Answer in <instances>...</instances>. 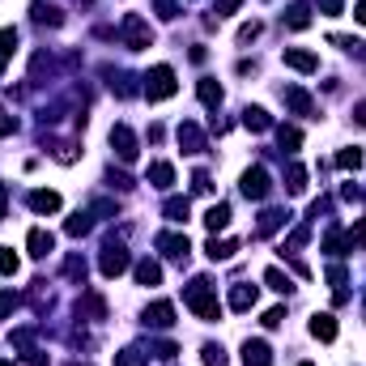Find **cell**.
I'll return each mask as SVG.
<instances>
[{
	"label": "cell",
	"instance_id": "4316f807",
	"mask_svg": "<svg viewBox=\"0 0 366 366\" xmlns=\"http://www.w3.org/2000/svg\"><path fill=\"white\" fill-rule=\"evenodd\" d=\"M277 145H281L286 153H294V149L302 145V132H298L294 124H281V128H277Z\"/></svg>",
	"mask_w": 366,
	"mask_h": 366
},
{
	"label": "cell",
	"instance_id": "3957f363",
	"mask_svg": "<svg viewBox=\"0 0 366 366\" xmlns=\"http://www.w3.org/2000/svg\"><path fill=\"white\" fill-rule=\"evenodd\" d=\"M128 247L120 243V239H107L102 243V255H98V273L102 277H120V273H128Z\"/></svg>",
	"mask_w": 366,
	"mask_h": 366
},
{
	"label": "cell",
	"instance_id": "7bdbcfd3",
	"mask_svg": "<svg viewBox=\"0 0 366 366\" xmlns=\"http://www.w3.org/2000/svg\"><path fill=\"white\" fill-rule=\"evenodd\" d=\"M239 5H243V0H218V17H230Z\"/></svg>",
	"mask_w": 366,
	"mask_h": 366
},
{
	"label": "cell",
	"instance_id": "d4e9b609",
	"mask_svg": "<svg viewBox=\"0 0 366 366\" xmlns=\"http://www.w3.org/2000/svg\"><path fill=\"white\" fill-rule=\"evenodd\" d=\"M255 307V286H234L230 290V311H251Z\"/></svg>",
	"mask_w": 366,
	"mask_h": 366
},
{
	"label": "cell",
	"instance_id": "8d00e7d4",
	"mask_svg": "<svg viewBox=\"0 0 366 366\" xmlns=\"http://www.w3.org/2000/svg\"><path fill=\"white\" fill-rule=\"evenodd\" d=\"M17 132V115H9L5 107H0V136H13Z\"/></svg>",
	"mask_w": 366,
	"mask_h": 366
},
{
	"label": "cell",
	"instance_id": "f5cc1de1",
	"mask_svg": "<svg viewBox=\"0 0 366 366\" xmlns=\"http://www.w3.org/2000/svg\"><path fill=\"white\" fill-rule=\"evenodd\" d=\"M77 366H81V362H77Z\"/></svg>",
	"mask_w": 366,
	"mask_h": 366
},
{
	"label": "cell",
	"instance_id": "ba28073f",
	"mask_svg": "<svg viewBox=\"0 0 366 366\" xmlns=\"http://www.w3.org/2000/svg\"><path fill=\"white\" fill-rule=\"evenodd\" d=\"M281 60H286V69H294V73H316V69H320V56H316V51H302V47H286Z\"/></svg>",
	"mask_w": 366,
	"mask_h": 366
},
{
	"label": "cell",
	"instance_id": "44dd1931",
	"mask_svg": "<svg viewBox=\"0 0 366 366\" xmlns=\"http://www.w3.org/2000/svg\"><path fill=\"white\" fill-rule=\"evenodd\" d=\"M234 251H239V243H234V239H222V243H218V234L209 239V247H204V255L213 260V265H218V260H230Z\"/></svg>",
	"mask_w": 366,
	"mask_h": 366
},
{
	"label": "cell",
	"instance_id": "f546056e",
	"mask_svg": "<svg viewBox=\"0 0 366 366\" xmlns=\"http://www.w3.org/2000/svg\"><path fill=\"white\" fill-rule=\"evenodd\" d=\"M337 167H341V171H358V167H362V149H358V145H353V149H341V153H337Z\"/></svg>",
	"mask_w": 366,
	"mask_h": 366
},
{
	"label": "cell",
	"instance_id": "e0dca14e",
	"mask_svg": "<svg viewBox=\"0 0 366 366\" xmlns=\"http://www.w3.org/2000/svg\"><path fill=\"white\" fill-rule=\"evenodd\" d=\"M132 277H136V286H158L162 281V265L158 260H141V265L132 269Z\"/></svg>",
	"mask_w": 366,
	"mask_h": 366
},
{
	"label": "cell",
	"instance_id": "d590c367",
	"mask_svg": "<svg viewBox=\"0 0 366 366\" xmlns=\"http://www.w3.org/2000/svg\"><path fill=\"white\" fill-rule=\"evenodd\" d=\"M204 366H226V349L222 345H204Z\"/></svg>",
	"mask_w": 366,
	"mask_h": 366
},
{
	"label": "cell",
	"instance_id": "4fadbf2b",
	"mask_svg": "<svg viewBox=\"0 0 366 366\" xmlns=\"http://www.w3.org/2000/svg\"><path fill=\"white\" fill-rule=\"evenodd\" d=\"M145 324H149V328H171V324H175V307H171V302H153V307L145 311Z\"/></svg>",
	"mask_w": 366,
	"mask_h": 366
},
{
	"label": "cell",
	"instance_id": "5bb4252c",
	"mask_svg": "<svg viewBox=\"0 0 366 366\" xmlns=\"http://www.w3.org/2000/svg\"><path fill=\"white\" fill-rule=\"evenodd\" d=\"M179 145H183V153H200V149H204V132H200L192 120H183V124H179Z\"/></svg>",
	"mask_w": 366,
	"mask_h": 366
},
{
	"label": "cell",
	"instance_id": "30bf717a",
	"mask_svg": "<svg viewBox=\"0 0 366 366\" xmlns=\"http://www.w3.org/2000/svg\"><path fill=\"white\" fill-rule=\"evenodd\" d=\"M243 366H273V349L265 341H243Z\"/></svg>",
	"mask_w": 366,
	"mask_h": 366
},
{
	"label": "cell",
	"instance_id": "b9f144b4",
	"mask_svg": "<svg viewBox=\"0 0 366 366\" xmlns=\"http://www.w3.org/2000/svg\"><path fill=\"white\" fill-rule=\"evenodd\" d=\"M320 9H324L328 17H341V9H345V0H320Z\"/></svg>",
	"mask_w": 366,
	"mask_h": 366
},
{
	"label": "cell",
	"instance_id": "603a6c76",
	"mask_svg": "<svg viewBox=\"0 0 366 366\" xmlns=\"http://www.w3.org/2000/svg\"><path fill=\"white\" fill-rule=\"evenodd\" d=\"M13 51H17V30L5 26V30H0V73H5V64L13 60Z\"/></svg>",
	"mask_w": 366,
	"mask_h": 366
},
{
	"label": "cell",
	"instance_id": "816d5d0a",
	"mask_svg": "<svg viewBox=\"0 0 366 366\" xmlns=\"http://www.w3.org/2000/svg\"><path fill=\"white\" fill-rule=\"evenodd\" d=\"M298 366H311V362H298Z\"/></svg>",
	"mask_w": 366,
	"mask_h": 366
},
{
	"label": "cell",
	"instance_id": "cb8c5ba5",
	"mask_svg": "<svg viewBox=\"0 0 366 366\" xmlns=\"http://www.w3.org/2000/svg\"><path fill=\"white\" fill-rule=\"evenodd\" d=\"M243 124H247L251 132H265V128H273V115H269L265 107H247V111H243Z\"/></svg>",
	"mask_w": 366,
	"mask_h": 366
},
{
	"label": "cell",
	"instance_id": "9a60e30c",
	"mask_svg": "<svg viewBox=\"0 0 366 366\" xmlns=\"http://www.w3.org/2000/svg\"><path fill=\"white\" fill-rule=\"evenodd\" d=\"M311 337H316V341H337V320L328 316V311L311 316Z\"/></svg>",
	"mask_w": 366,
	"mask_h": 366
},
{
	"label": "cell",
	"instance_id": "d6986e66",
	"mask_svg": "<svg viewBox=\"0 0 366 366\" xmlns=\"http://www.w3.org/2000/svg\"><path fill=\"white\" fill-rule=\"evenodd\" d=\"M30 13H34V22H38V26H60V22H64V13H60L56 5H43V0H34Z\"/></svg>",
	"mask_w": 366,
	"mask_h": 366
},
{
	"label": "cell",
	"instance_id": "7dc6e473",
	"mask_svg": "<svg viewBox=\"0 0 366 366\" xmlns=\"http://www.w3.org/2000/svg\"><path fill=\"white\" fill-rule=\"evenodd\" d=\"M5 204H9V188L0 183V222H5Z\"/></svg>",
	"mask_w": 366,
	"mask_h": 366
},
{
	"label": "cell",
	"instance_id": "6da1fadb",
	"mask_svg": "<svg viewBox=\"0 0 366 366\" xmlns=\"http://www.w3.org/2000/svg\"><path fill=\"white\" fill-rule=\"evenodd\" d=\"M188 307L196 311V316L200 320H218L222 316V302H218V294H213V281H209V277H196L192 286H188Z\"/></svg>",
	"mask_w": 366,
	"mask_h": 366
},
{
	"label": "cell",
	"instance_id": "ee69618b",
	"mask_svg": "<svg viewBox=\"0 0 366 366\" xmlns=\"http://www.w3.org/2000/svg\"><path fill=\"white\" fill-rule=\"evenodd\" d=\"M192 188H196V192H209L213 183H209V175H204V171H196V175H192Z\"/></svg>",
	"mask_w": 366,
	"mask_h": 366
},
{
	"label": "cell",
	"instance_id": "681fc988",
	"mask_svg": "<svg viewBox=\"0 0 366 366\" xmlns=\"http://www.w3.org/2000/svg\"><path fill=\"white\" fill-rule=\"evenodd\" d=\"M353 120H358V124H366V102H358V107H353Z\"/></svg>",
	"mask_w": 366,
	"mask_h": 366
},
{
	"label": "cell",
	"instance_id": "c3c4849f",
	"mask_svg": "<svg viewBox=\"0 0 366 366\" xmlns=\"http://www.w3.org/2000/svg\"><path fill=\"white\" fill-rule=\"evenodd\" d=\"M353 17H358V22L366 26V0H358V5H353Z\"/></svg>",
	"mask_w": 366,
	"mask_h": 366
},
{
	"label": "cell",
	"instance_id": "f907efd6",
	"mask_svg": "<svg viewBox=\"0 0 366 366\" xmlns=\"http://www.w3.org/2000/svg\"><path fill=\"white\" fill-rule=\"evenodd\" d=\"M0 366H13V362H5V358H0Z\"/></svg>",
	"mask_w": 366,
	"mask_h": 366
},
{
	"label": "cell",
	"instance_id": "7a4b0ae2",
	"mask_svg": "<svg viewBox=\"0 0 366 366\" xmlns=\"http://www.w3.org/2000/svg\"><path fill=\"white\" fill-rule=\"evenodd\" d=\"M175 90H179V81H175L171 64H158V69L145 73V98L149 102H167V98H175Z\"/></svg>",
	"mask_w": 366,
	"mask_h": 366
},
{
	"label": "cell",
	"instance_id": "ab89813d",
	"mask_svg": "<svg viewBox=\"0 0 366 366\" xmlns=\"http://www.w3.org/2000/svg\"><path fill=\"white\" fill-rule=\"evenodd\" d=\"M13 307H17V294H9V290H5V294H0V320H5Z\"/></svg>",
	"mask_w": 366,
	"mask_h": 366
},
{
	"label": "cell",
	"instance_id": "7402d4cb",
	"mask_svg": "<svg viewBox=\"0 0 366 366\" xmlns=\"http://www.w3.org/2000/svg\"><path fill=\"white\" fill-rule=\"evenodd\" d=\"M196 94H200V102H204V107H222V85H218L213 77H200Z\"/></svg>",
	"mask_w": 366,
	"mask_h": 366
},
{
	"label": "cell",
	"instance_id": "2e32d148",
	"mask_svg": "<svg viewBox=\"0 0 366 366\" xmlns=\"http://www.w3.org/2000/svg\"><path fill=\"white\" fill-rule=\"evenodd\" d=\"M204 226L213 230V234H218V230H226V226H230V204H226V200L209 204V213H204Z\"/></svg>",
	"mask_w": 366,
	"mask_h": 366
},
{
	"label": "cell",
	"instance_id": "f1b7e54d",
	"mask_svg": "<svg viewBox=\"0 0 366 366\" xmlns=\"http://www.w3.org/2000/svg\"><path fill=\"white\" fill-rule=\"evenodd\" d=\"M90 226H94V213H73V218L64 222V234L81 239V234H90Z\"/></svg>",
	"mask_w": 366,
	"mask_h": 366
},
{
	"label": "cell",
	"instance_id": "83f0119b",
	"mask_svg": "<svg viewBox=\"0 0 366 366\" xmlns=\"http://www.w3.org/2000/svg\"><path fill=\"white\" fill-rule=\"evenodd\" d=\"M286 188H290V196H302V192H307V171H302L298 162H290V171H286Z\"/></svg>",
	"mask_w": 366,
	"mask_h": 366
},
{
	"label": "cell",
	"instance_id": "ac0fdd59",
	"mask_svg": "<svg viewBox=\"0 0 366 366\" xmlns=\"http://www.w3.org/2000/svg\"><path fill=\"white\" fill-rule=\"evenodd\" d=\"M286 26L290 30H307L311 26V5H307V0H294V5L286 9Z\"/></svg>",
	"mask_w": 366,
	"mask_h": 366
},
{
	"label": "cell",
	"instance_id": "8fae6325",
	"mask_svg": "<svg viewBox=\"0 0 366 366\" xmlns=\"http://www.w3.org/2000/svg\"><path fill=\"white\" fill-rule=\"evenodd\" d=\"M26 247H30L34 260H43V255L56 251V234H51V230H30V234H26Z\"/></svg>",
	"mask_w": 366,
	"mask_h": 366
},
{
	"label": "cell",
	"instance_id": "f6af8a7d",
	"mask_svg": "<svg viewBox=\"0 0 366 366\" xmlns=\"http://www.w3.org/2000/svg\"><path fill=\"white\" fill-rule=\"evenodd\" d=\"M94 213H98V218H111V213H115V204H111V200H98V204H94Z\"/></svg>",
	"mask_w": 366,
	"mask_h": 366
},
{
	"label": "cell",
	"instance_id": "5b68a950",
	"mask_svg": "<svg viewBox=\"0 0 366 366\" xmlns=\"http://www.w3.org/2000/svg\"><path fill=\"white\" fill-rule=\"evenodd\" d=\"M239 192H243L247 200H265V196L273 192V179H269V171H265V167H251V171H243V179H239Z\"/></svg>",
	"mask_w": 366,
	"mask_h": 366
},
{
	"label": "cell",
	"instance_id": "836d02e7",
	"mask_svg": "<svg viewBox=\"0 0 366 366\" xmlns=\"http://www.w3.org/2000/svg\"><path fill=\"white\" fill-rule=\"evenodd\" d=\"M265 281H269L277 294H290V277H286L281 269H269V273H265Z\"/></svg>",
	"mask_w": 366,
	"mask_h": 366
},
{
	"label": "cell",
	"instance_id": "ffe728a7",
	"mask_svg": "<svg viewBox=\"0 0 366 366\" xmlns=\"http://www.w3.org/2000/svg\"><path fill=\"white\" fill-rule=\"evenodd\" d=\"M162 213H167V222H188V213H192V204H188V196H167V204H162Z\"/></svg>",
	"mask_w": 366,
	"mask_h": 366
},
{
	"label": "cell",
	"instance_id": "277c9868",
	"mask_svg": "<svg viewBox=\"0 0 366 366\" xmlns=\"http://www.w3.org/2000/svg\"><path fill=\"white\" fill-rule=\"evenodd\" d=\"M120 38H124L132 51H141V47L153 43V30H149V22H145L141 13H124V22H120Z\"/></svg>",
	"mask_w": 366,
	"mask_h": 366
},
{
	"label": "cell",
	"instance_id": "52a82bcc",
	"mask_svg": "<svg viewBox=\"0 0 366 366\" xmlns=\"http://www.w3.org/2000/svg\"><path fill=\"white\" fill-rule=\"evenodd\" d=\"M158 251L167 255V260H183L192 255V243H188V234H175V230H167V234H158Z\"/></svg>",
	"mask_w": 366,
	"mask_h": 366
},
{
	"label": "cell",
	"instance_id": "1f68e13d",
	"mask_svg": "<svg viewBox=\"0 0 366 366\" xmlns=\"http://www.w3.org/2000/svg\"><path fill=\"white\" fill-rule=\"evenodd\" d=\"M286 218H290V213H281V209H269V213L260 218V234H273V230H277Z\"/></svg>",
	"mask_w": 366,
	"mask_h": 366
},
{
	"label": "cell",
	"instance_id": "e575fe53",
	"mask_svg": "<svg viewBox=\"0 0 366 366\" xmlns=\"http://www.w3.org/2000/svg\"><path fill=\"white\" fill-rule=\"evenodd\" d=\"M17 273V255L9 247H0V277H13Z\"/></svg>",
	"mask_w": 366,
	"mask_h": 366
},
{
	"label": "cell",
	"instance_id": "8992f818",
	"mask_svg": "<svg viewBox=\"0 0 366 366\" xmlns=\"http://www.w3.org/2000/svg\"><path fill=\"white\" fill-rule=\"evenodd\" d=\"M111 149H115V158H120V162H128V167H132V162H136V153H141L136 132H132L128 124H115V128H111Z\"/></svg>",
	"mask_w": 366,
	"mask_h": 366
},
{
	"label": "cell",
	"instance_id": "484cf974",
	"mask_svg": "<svg viewBox=\"0 0 366 366\" xmlns=\"http://www.w3.org/2000/svg\"><path fill=\"white\" fill-rule=\"evenodd\" d=\"M149 183H153V188H171V183H175V167H171V162H153V167H149Z\"/></svg>",
	"mask_w": 366,
	"mask_h": 366
},
{
	"label": "cell",
	"instance_id": "d6a6232c",
	"mask_svg": "<svg viewBox=\"0 0 366 366\" xmlns=\"http://www.w3.org/2000/svg\"><path fill=\"white\" fill-rule=\"evenodd\" d=\"M153 9H158L162 22H175L179 17V0H153Z\"/></svg>",
	"mask_w": 366,
	"mask_h": 366
},
{
	"label": "cell",
	"instance_id": "f35d334b",
	"mask_svg": "<svg viewBox=\"0 0 366 366\" xmlns=\"http://www.w3.org/2000/svg\"><path fill=\"white\" fill-rule=\"evenodd\" d=\"M64 273H69V277H77V281H85V260H69Z\"/></svg>",
	"mask_w": 366,
	"mask_h": 366
},
{
	"label": "cell",
	"instance_id": "7c38bea8",
	"mask_svg": "<svg viewBox=\"0 0 366 366\" xmlns=\"http://www.w3.org/2000/svg\"><path fill=\"white\" fill-rule=\"evenodd\" d=\"M281 98H286V107H290L294 115H311V94H307L302 85H286Z\"/></svg>",
	"mask_w": 366,
	"mask_h": 366
},
{
	"label": "cell",
	"instance_id": "4dcf8cb0",
	"mask_svg": "<svg viewBox=\"0 0 366 366\" xmlns=\"http://www.w3.org/2000/svg\"><path fill=\"white\" fill-rule=\"evenodd\" d=\"M145 362H149V353H141V349H132V345L115 353V366H145Z\"/></svg>",
	"mask_w": 366,
	"mask_h": 366
},
{
	"label": "cell",
	"instance_id": "bcb514c9",
	"mask_svg": "<svg viewBox=\"0 0 366 366\" xmlns=\"http://www.w3.org/2000/svg\"><path fill=\"white\" fill-rule=\"evenodd\" d=\"M175 353H179V349H175V345H171V341H162V345H158V358H167V362H171V358H175Z\"/></svg>",
	"mask_w": 366,
	"mask_h": 366
},
{
	"label": "cell",
	"instance_id": "74e56055",
	"mask_svg": "<svg viewBox=\"0 0 366 366\" xmlns=\"http://www.w3.org/2000/svg\"><path fill=\"white\" fill-rule=\"evenodd\" d=\"M281 320H286V311L273 307V311H265V320H260V324H265V328H281Z\"/></svg>",
	"mask_w": 366,
	"mask_h": 366
},
{
	"label": "cell",
	"instance_id": "9c48e42d",
	"mask_svg": "<svg viewBox=\"0 0 366 366\" xmlns=\"http://www.w3.org/2000/svg\"><path fill=\"white\" fill-rule=\"evenodd\" d=\"M26 204L34 209V213H60V192H51V188H38L26 196Z\"/></svg>",
	"mask_w": 366,
	"mask_h": 366
},
{
	"label": "cell",
	"instance_id": "60d3db41",
	"mask_svg": "<svg viewBox=\"0 0 366 366\" xmlns=\"http://www.w3.org/2000/svg\"><path fill=\"white\" fill-rule=\"evenodd\" d=\"M251 38H260V22H247V26L239 30V43H251Z\"/></svg>",
	"mask_w": 366,
	"mask_h": 366
}]
</instances>
